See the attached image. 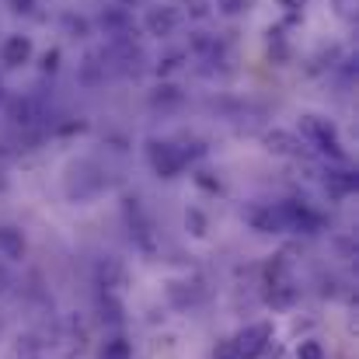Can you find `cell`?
<instances>
[{"instance_id":"cell-1","label":"cell","mask_w":359,"mask_h":359,"mask_svg":"<svg viewBox=\"0 0 359 359\" xmlns=\"http://www.w3.org/2000/svg\"><path fill=\"white\" fill-rule=\"evenodd\" d=\"M269 339H272V332H269V325H251V328H244L238 335V356L244 359H258L265 353V346H269Z\"/></svg>"},{"instance_id":"cell-2","label":"cell","mask_w":359,"mask_h":359,"mask_svg":"<svg viewBox=\"0 0 359 359\" xmlns=\"http://www.w3.org/2000/svg\"><path fill=\"white\" fill-rule=\"evenodd\" d=\"M297 359H325V349H321L318 342H300V349H297Z\"/></svg>"}]
</instances>
